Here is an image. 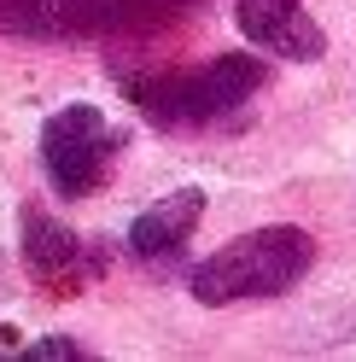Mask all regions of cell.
Listing matches in <instances>:
<instances>
[{"instance_id":"obj_5","label":"cell","mask_w":356,"mask_h":362,"mask_svg":"<svg viewBox=\"0 0 356 362\" xmlns=\"http://www.w3.org/2000/svg\"><path fill=\"white\" fill-rule=\"evenodd\" d=\"M18 234H24V263H30V275L47 286V292H82V286L105 269V257H100L94 240H82L76 228H64V222L47 216L41 205H24Z\"/></svg>"},{"instance_id":"obj_2","label":"cell","mask_w":356,"mask_h":362,"mask_svg":"<svg viewBox=\"0 0 356 362\" xmlns=\"http://www.w3.org/2000/svg\"><path fill=\"white\" fill-rule=\"evenodd\" d=\"M309 263H316V240L292 222H269V228H251L228 245H216L187 275V292L198 304H251V298H280V292H292Z\"/></svg>"},{"instance_id":"obj_3","label":"cell","mask_w":356,"mask_h":362,"mask_svg":"<svg viewBox=\"0 0 356 362\" xmlns=\"http://www.w3.org/2000/svg\"><path fill=\"white\" fill-rule=\"evenodd\" d=\"M198 0H0V35L12 41H141Z\"/></svg>"},{"instance_id":"obj_1","label":"cell","mask_w":356,"mask_h":362,"mask_svg":"<svg viewBox=\"0 0 356 362\" xmlns=\"http://www.w3.org/2000/svg\"><path fill=\"white\" fill-rule=\"evenodd\" d=\"M129 100L158 129H210L234 111H246L263 88L257 53H216L205 64H175V71H141L123 76Z\"/></svg>"},{"instance_id":"obj_4","label":"cell","mask_w":356,"mask_h":362,"mask_svg":"<svg viewBox=\"0 0 356 362\" xmlns=\"http://www.w3.org/2000/svg\"><path fill=\"white\" fill-rule=\"evenodd\" d=\"M129 134L105 117L100 105H59L47 123H41V170H47V187L59 199H88L100 193L111 170L123 164Z\"/></svg>"},{"instance_id":"obj_8","label":"cell","mask_w":356,"mask_h":362,"mask_svg":"<svg viewBox=\"0 0 356 362\" xmlns=\"http://www.w3.org/2000/svg\"><path fill=\"white\" fill-rule=\"evenodd\" d=\"M30 356H35V362H59V356H94V351H88L82 339H35Z\"/></svg>"},{"instance_id":"obj_6","label":"cell","mask_w":356,"mask_h":362,"mask_svg":"<svg viewBox=\"0 0 356 362\" xmlns=\"http://www.w3.org/2000/svg\"><path fill=\"white\" fill-rule=\"evenodd\" d=\"M234 24L257 53H275L292 64L327 59V30L316 24L309 0H234Z\"/></svg>"},{"instance_id":"obj_7","label":"cell","mask_w":356,"mask_h":362,"mask_svg":"<svg viewBox=\"0 0 356 362\" xmlns=\"http://www.w3.org/2000/svg\"><path fill=\"white\" fill-rule=\"evenodd\" d=\"M198 216H205V193H198V187H175V193H164L158 205H146L135 222H129V257H141V263L175 257V252L193 240Z\"/></svg>"}]
</instances>
